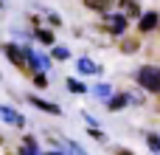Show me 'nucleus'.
<instances>
[{
  "label": "nucleus",
  "instance_id": "f257e3e1",
  "mask_svg": "<svg viewBox=\"0 0 160 155\" xmlns=\"http://www.w3.org/2000/svg\"><path fill=\"white\" fill-rule=\"evenodd\" d=\"M135 82H138L143 90L160 96V68L158 65H141V68L135 71Z\"/></svg>",
  "mask_w": 160,
  "mask_h": 155
},
{
  "label": "nucleus",
  "instance_id": "f03ea898",
  "mask_svg": "<svg viewBox=\"0 0 160 155\" xmlns=\"http://www.w3.org/2000/svg\"><path fill=\"white\" fill-rule=\"evenodd\" d=\"M0 51L8 56V62H11L14 68H20V71H31V65H28V45H20V42H6Z\"/></svg>",
  "mask_w": 160,
  "mask_h": 155
},
{
  "label": "nucleus",
  "instance_id": "7ed1b4c3",
  "mask_svg": "<svg viewBox=\"0 0 160 155\" xmlns=\"http://www.w3.org/2000/svg\"><path fill=\"white\" fill-rule=\"evenodd\" d=\"M28 65H31L34 73H48L51 71V56L48 54H39V51H34L28 45Z\"/></svg>",
  "mask_w": 160,
  "mask_h": 155
},
{
  "label": "nucleus",
  "instance_id": "20e7f679",
  "mask_svg": "<svg viewBox=\"0 0 160 155\" xmlns=\"http://www.w3.org/2000/svg\"><path fill=\"white\" fill-rule=\"evenodd\" d=\"M104 25H107L110 34L124 37V31H127V17H124V14H112V11H107V14H104Z\"/></svg>",
  "mask_w": 160,
  "mask_h": 155
},
{
  "label": "nucleus",
  "instance_id": "39448f33",
  "mask_svg": "<svg viewBox=\"0 0 160 155\" xmlns=\"http://www.w3.org/2000/svg\"><path fill=\"white\" fill-rule=\"evenodd\" d=\"M0 121H6V124H11V127H25V116L22 113H17L14 107H8V104H0Z\"/></svg>",
  "mask_w": 160,
  "mask_h": 155
},
{
  "label": "nucleus",
  "instance_id": "423d86ee",
  "mask_svg": "<svg viewBox=\"0 0 160 155\" xmlns=\"http://www.w3.org/2000/svg\"><path fill=\"white\" fill-rule=\"evenodd\" d=\"M158 25H160V14L158 11H146V14H141V20H138V31H141V34H152Z\"/></svg>",
  "mask_w": 160,
  "mask_h": 155
},
{
  "label": "nucleus",
  "instance_id": "0eeeda50",
  "mask_svg": "<svg viewBox=\"0 0 160 155\" xmlns=\"http://www.w3.org/2000/svg\"><path fill=\"white\" fill-rule=\"evenodd\" d=\"M37 110H45V113H51V116H62V107L59 104H53V102H45V99H39V96H25Z\"/></svg>",
  "mask_w": 160,
  "mask_h": 155
},
{
  "label": "nucleus",
  "instance_id": "6e6552de",
  "mask_svg": "<svg viewBox=\"0 0 160 155\" xmlns=\"http://www.w3.org/2000/svg\"><path fill=\"white\" fill-rule=\"evenodd\" d=\"M129 99H132L129 93H118V96H110L104 104H107V110H110V113H118V110H124V107L129 104Z\"/></svg>",
  "mask_w": 160,
  "mask_h": 155
},
{
  "label": "nucleus",
  "instance_id": "1a4fd4ad",
  "mask_svg": "<svg viewBox=\"0 0 160 155\" xmlns=\"http://www.w3.org/2000/svg\"><path fill=\"white\" fill-rule=\"evenodd\" d=\"M118 6H121L124 17H135V20H141V3H138V0H118Z\"/></svg>",
  "mask_w": 160,
  "mask_h": 155
},
{
  "label": "nucleus",
  "instance_id": "9d476101",
  "mask_svg": "<svg viewBox=\"0 0 160 155\" xmlns=\"http://www.w3.org/2000/svg\"><path fill=\"white\" fill-rule=\"evenodd\" d=\"M84 6H87L90 11H96V14H107V11L115 6V0H84Z\"/></svg>",
  "mask_w": 160,
  "mask_h": 155
},
{
  "label": "nucleus",
  "instance_id": "9b49d317",
  "mask_svg": "<svg viewBox=\"0 0 160 155\" xmlns=\"http://www.w3.org/2000/svg\"><path fill=\"white\" fill-rule=\"evenodd\" d=\"M34 40L42 45H53V31L51 28H34Z\"/></svg>",
  "mask_w": 160,
  "mask_h": 155
},
{
  "label": "nucleus",
  "instance_id": "f8f14e48",
  "mask_svg": "<svg viewBox=\"0 0 160 155\" xmlns=\"http://www.w3.org/2000/svg\"><path fill=\"white\" fill-rule=\"evenodd\" d=\"M138 48H141V42H138L135 37H124V40H121V54H135Z\"/></svg>",
  "mask_w": 160,
  "mask_h": 155
},
{
  "label": "nucleus",
  "instance_id": "ddd939ff",
  "mask_svg": "<svg viewBox=\"0 0 160 155\" xmlns=\"http://www.w3.org/2000/svg\"><path fill=\"white\" fill-rule=\"evenodd\" d=\"M79 73H101V68H98L93 59L84 56V59H79Z\"/></svg>",
  "mask_w": 160,
  "mask_h": 155
},
{
  "label": "nucleus",
  "instance_id": "4468645a",
  "mask_svg": "<svg viewBox=\"0 0 160 155\" xmlns=\"http://www.w3.org/2000/svg\"><path fill=\"white\" fill-rule=\"evenodd\" d=\"M65 85H68V90H70V93H90V88H87V85H82L79 79H65Z\"/></svg>",
  "mask_w": 160,
  "mask_h": 155
},
{
  "label": "nucleus",
  "instance_id": "2eb2a0df",
  "mask_svg": "<svg viewBox=\"0 0 160 155\" xmlns=\"http://www.w3.org/2000/svg\"><path fill=\"white\" fill-rule=\"evenodd\" d=\"M90 93H93V96H98V99H104V102H107V99H110V96H112V88H110V85H96V88H90Z\"/></svg>",
  "mask_w": 160,
  "mask_h": 155
},
{
  "label": "nucleus",
  "instance_id": "dca6fc26",
  "mask_svg": "<svg viewBox=\"0 0 160 155\" xmlns=\"http://www.w3.org/2000/svg\"><path fill=\"white\" fill-rule=\"evenodd\" d=\"M146 147H149V152H160V133H149L146 136Z\"/></svg>",
  "mask_w": 160,
  "mask_h": 155
},
{
  "label": "nucleus",
  "instance_id": "f3484780",
  "mask_svg": "<svg viewBox=\"0 0 160 155\" xmlns=\"http://www.w3.org/2000/svg\"><path fill=\"white\" fill-rule=\"evenodd\" d=\"M22 147H25V150H31V152H42L34 136H22Z\"/></svg>",
  "mask_w": 160,
  "mask_h": 155
},
{
  "label": "nucleus",
  "instance_id": "a211bd4d",
  "mask_svg": "<svg viewBox=\"0 0 160 155\" xmlns=\"http://www.w3.org/2000/svg\"><path fill=\"white\" fill-rule=\"evenodd\" d=\"M51 56L62 62V59H68V56H70V51H68V48H62V45H53V51H51Z\"/></svg>",
  "mask_w": 160,
  "mask_h": 155
},
{
  "label": "nucleus",
  "instance_id": "6ab92c4d",
  "mask_svg": "<svg viewBox=\"0 0 160 155\" xmlns=\"http://www.w3.org/2000/svg\"><path fill=\"white\" fill-rule=\"evenodd\" d=\"M87 133H90V138H96L98 144H104V141H107V136H104L98 127H87Z\"/></svg>",
  "mask_w": 160,
  "mask_h": 155
},
{
  "label": "nucleus",
  "instance_id": "aec40b11",
  "mask_svg": "<svg viewBox=\"0 0 160 155\" xmlns=\"http://www.w3.org/2000/svg\"><path fill=\"white\" fill-rule=\"evenodd\" d=\"M48 82H51V79H48L45 73H34V85H37V88H48Z\"/></svg>",
  "mask_w": 160,
  "mask_h": 155
},
{
  "label": "nucleus",
  "instance_id": "412c9836",
  "mask_svg": "<svg viewBox=\"0 0 160 155\" xmlns=\"http://www.w3.org/2000/svg\"><path fill=\"white\" fill-rule=\"evenodd\" d=\"M84 121H87V127H98V119L90 116V113H84Z\"/></svg>",
  "mask_w": 160,
  "mask_h": 155
},
{
  "label": "nucleus",
  "instance_id": "4be33fe9",
  "mask_svg": "<svg viewBox=\"0 0 160 155\" xmlns=\"http://www.w3.org/2000/svg\"><path fill=\"white\" fill-rule=\"evenodd\" d=\"M48 23H51V25H62V17H59V14H48Z\"/></svg>",
  "mask_w": 160,
  "mask_h": 155
},
{
  "label": "nucleus",
  "instance_id": "5701e85b",
  "mask_svg": "<svg viewBox=\"0 0 160 155\" xmlns=\"http://www.w3.org/2000/svg\"><path fill=\"white\" fill-rule=\"evenodd\" d=\"M115 155H135V152H132V150H118Z\"/></svg>",
  "mask_w": 160,
  "mask_h": 155
},
{
  "label": "nucleus",
  "instance_id": "b1692460",
  "mask_svg": "<svg viewBox=\"0 0 160 155\" xmlns=\"http://www.w3.org/2000/svg\"><path fill=\"white\" fill-rule=\"evenodd\" d=\"M0 8H3V0H0Z\"/></svg>",
  "mask_w": 160,
  "mask_h": 155
},
{
  "label": "nucleus",
  "instance_id": "393cba45",
  "mask_svg": "<svg viewBox=\"0 0 160 155\" xmlns=\"http://www.w3.org/2000/svg\"><path fill=\"white\" fill-rule=\"evenodd\" d=\"M0 144H3V138H0Z\"/></svg>",
  "mask_w": 160,
  "mask_h": 155
},
{
  "label": "nucleus",
  "instance_id": "a878e982",
  "mask_svg": "<svg viewBox=\"0 0 160 155\" xmlns=\"http://www.w3.org/2000/svg\"><path fill=\"white\" fill-rule=\"evenodd\" d=\"M158 155H160V152H158Z\"/></svg>",
  "mask_w": 160,
  "mask_h": 155
}]
</instances>
